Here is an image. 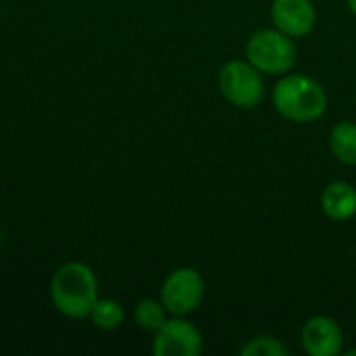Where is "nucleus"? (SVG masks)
<instances>
[{
    "label": "nucleus",
    "instance_id": "1",
    "mask_svg": "<svg viewBox=\"0 0 356 356\" xmlns=\"http://www.w3.org/2000/svg\"><path fill=\"white\" fill-rule=\"evenodd\" d=\"M50 298L56 311L69 319L90 317L92 307L98 300V282L94 271L79 261L65 263L52 275Z\"/></svg>",
    "mask_w": 356,
    "mask_h": 356
},
{
    "label": "nucleus",
    "instance_id": "2",
    "mask_svg": "<svg viewBox=\"0 0 356 356\" xmlns=\"http://www.w3.org/2000/svg\"><path fill=\"white\" fill-rule=\"evenodd\" d=\"M273 106L292 123H311L325 113L327 94L309 75H284L273 88Z\"/></svg>",
    "mask_w": 356,
    "mask_h": 356
},
{
    "label": "nucleus",
    "instance_id": "3",
    "mask_svg": "<svg viewBox=\"0 0 356 356\" xmlns=\"http://www.w3.org/2000/svg\"><path fill=\"white\" fill-rule=\"evenodd\" d=\"M246 60L263 75H284L296 63V46L280 29H259L246 42Z\"/></svg>",
    "mask_w": 356,
    "mask_h": 356
},
{
    "label": "nucleus",
    "instance_id": "4",
    "mask_svg": "<svg viewBox=\"0 0 356 356\" xmlns=\"http://www.w3.org/2000/svg\"><path fill=\"white\" fill-rule=\"evenodd\" d=\"M223 98L238 108H254L265 98L263 73L248 60H229L219 71Z\"/></svg>",
    "mask_w": 356,
    "mask_h": 356
},
{
    "label": "nucleus",
    "instance_id": "5",
    "mask_svg": "<svg viewBox=\"0 0 356 356\" xmlns=\"http://www.w3.org/2000/svg\"><path fill=\"white\" fill-rule=\"evenodd\" d=\"M204 298V280L192 267H179L171 271L161 288V302L173 317H186L194 313Z\"/></svg>",
    "mask_w": 356,
    "mask_h": 356
},
{
    "label": "nucleus",
    "instance_id": "6",
    "mask_svg": "<svg viewBox=\"0 0 356 356\" xmlns=\"http://www.w3.org/2000/svg\"><path fill=\"white\" fill-rule=\"evenodd\" d=\"M154 334L152 350L156 356H198L204 346L200 330L184 317L167 319Z\"/></svg>",
    "mask_w": 356,
    "mask_h": 356
},
{
    "label": "nucleus",
    "instance_id": "7",
    "mask_svg": "<svg viewBox=\"0 0 356 356\" xmlns=\"http://www.w3.org/2000/svg\"><path fill=\"white\" fill-rule=\"evenodd\" d=\"M302 348L311 356H336L342 353L344 334L336 319L327 315L311 317L300 332Z\"/></svg>",
    "mask_w": 356,
    "mask_h": 356
},
{
    "label": "nucleus",
    "instance_id": "8",
    "mask_svg": "<svg viewBox=\"0 0 356 356\" xmlns=\"http://www.w3.org/2000/svg\"><path fill=\"white\" fill-rule=\"evenodd\" d=\"M271 19L275 29L290 38H302L313 31L317 10L311 0H273Z\"/></svg>",
    "mask_w": 356,
    "mask_h": 356
},
{
    "label": "nucleus",
    "instance_id": "9",
    "mask_svg": "<svg viewBox=\"0 0 356 356\" xmlns=\"http://www.w3.org/2000/svg\"><path fill=\"white\" fill-rule=\"evenodd\" d=\"M323 213L334 221H348L356 215V188L348 181H332L321 196Z\"/></svg>",
    "mask_w": 356,
    "mask_h": 356
},
{
    "label": "nucleus",
    "instance_id": "10",
    "mask_svg": "<svg viewBox=\"0 0 356 356\" xmlns=\"http://www.w3.org/2000/svg\"><path fill=\"white\" fill-rule=\"evenodd\" d=\"M330 148L340 163L356 165V123L342 121L334 125L330 134Z\"/></svg>",
    "mask_w": 356,
    "mask_h": 356
},
{
    "label": "nucleus",
    "instance_id": "11",
    "mask_svg": "<svg viewBox=\"0 0 356 356\" xmlns=\"http://www.w3.org/2000/svg\"><path fill=\"white\" fill-rule=\"evenodd\" d=\"M92 321L96 327L104 330V332H111V330H117L123 319H125V313H123V307L113 300V298H98L96 305L92 307V313H90Z\"/></svg>",
    "mask_w": 356,
    "mask_h": 356
},
{
    "label": "nucleus",
    "instance_id": "12",
    "mask_svg": "<svg viewBox=\"0 0 356 356\" xmlns=\"http://www.w3.org/2000/svg\"><path fill=\"white\" fill-rule=\"evenodd\" d=\"M167 315L169 313H167L165 305L161 300H152V298L140 300L134 311L138 327H142L146 332H156L167 321Z\"/></svg>",
    "mask_w": 356,
    "mask_h": 356
},
{
    "label": "nucleus",
    "instance_id": "13",
    "mask_svg": "<svg viewBox=\"0 0 356 356\" xmlns=\"http://www.w3.org/2000/svg\"><path fill=\"white\" fill-rule=\"evenodd\" d=\"M242 356H286L288 348L273 336H257L252 340H248L242 350Z\"/></svg>",
    "mask_w": 356,
    "mask_h": 356
},
{
    "label": "nucleus",
    "instance_id": "14",
    "mask_svg": "<svg viewBox=\"0 0 356 356\" xmlns=\"http://www.w3.org/2000/svg\"><path fill=\"white\" fill-rule=\"evenodd\" d=\"M346 4H348V8L353 10V15H356V0H346Z\"/></svg>",
    "mask_w": 356,
    "mask_h": 356
}]
</instances>
